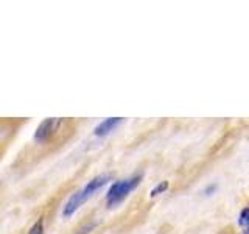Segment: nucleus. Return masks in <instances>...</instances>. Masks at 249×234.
Segmentation results:
<instances>
[{
    "label": "nucleus",
    "instance_id": "1",
    "mask_svg": "<svg viewBox=\"0 0 249 234\" xmlns=\"http://www.w3.org/2000/svg\"><path fill=\"white\" fill-rule=\"evenodd\" d=\"M111 178H112L111 175L105 174V175H98V176H95L93 179H90V181L86 184L83 189L75 192L72 197L69 198V201L66 203L64 209H62V215H64V217L73 215L76 211L84 205L86 201H88L90 197H93V194H95L97 191H100L103 186H106Z\"/></svg>",
    "mask_w": 249,
    "mask_h": 234
},
{
    "label": "nucleus",
    "instance_id": "2",
    "mask_svg": "<svg viewBox=\"0 0 249 234\" xmlns=\"http://www.w3.org/2000/svg\"><path fill=\"white\" fill-rule=\"evenodd\" d=\"M140 179H142V175H134V176H131V178L120 179V181L114 183L111 187H109V191L106 194L107 206L112 208L115 205H119V203H122L139 186Z\"/></svg>",
    "mask_w": 249,
    "mask_h": 234
},
{
    "label": "nucleus",
    "instance_id": "3",
    "mask_svg": "<svg viewBox=\"0 0 249 234\" xmlns=\"http://www.w3.org/2000/svg\"><path fill=\"white\" fill-rule=\"evenodd\" d=\"M122 117H109V119H106V120H103L101 123H98L97 127H95V130H93V135L95 136H106V135H109L111 131H114L119 125L122 123Z\"/></svg>",
    "mask_w": 249,
    "mask_h": 234
},
{
    "label": "nucleus",
    "instance_id": "4",
    "mask_svg": "<svg viewBox=\"0 0 249 234\" xmlns=\"http://www.w3.org/2000/svg\"><path fill=\"white\" fill-rule=\"evenodd\" d=\"M56 123H58L56 119H45V120L37 127L36 135H35V139L37 140V142H44V140L50 136V133L53 131L54 125H56Z\"/></svg>",
    "mask_w": 249,
    "mask_h": 234
},
{
    "label": "nucleus",
    "instance_id": "5",
    "mask_svg": "<svg viewBox=\"0 0 249 234\" xmlns=\"http://www.w3.org/2000/svg\"><path fill=\"white\" fill-rule=\"evenodd\" d=\"M238 225H240V226H246V225L249 226V208H245V209L240 213Z\"/></svg>",
    "mask_w": 249,
    "mask_h": 234
},
{
    "label": "nucleus",
    "instance_id": "6",
    "mask_svg": "<svg viewBox=\"0 0 249 234\" xmlns=\"http://www.w3.org/2000/svg\"><path fill=\"white\" fill-rule=\"evenodd\" d=\"M168 189V181H162V183H159L158 186L154 187V189L151 191V197H156V195H159V194H162V192H165Z\"/></svg>",
    "mask_w": 249,
    "mask_h": 234
},
{
    "label": "nucleus",
    "instance_id": "7",
    "mask_svg": "<svg viewBox=\"0 0 249 234\" xmlns=\"http://www.w3.org/2000/svg\"><path fill=\"white\" fill-rule=\"evenodd\" d=\"M42 231H44V228H42V220H39L33 228L30 230V233L28 234H42Z\"/></svg>",
    "mask_w": 249,
    "mask_h": 234
},
{
    "label": "nucleus",
    "instance_id": "8",
    "mask_svg": "<svg viewBox=\"0 0 249 234\" xmlns=\"http://www.w3.org/2000/svg\"><path fill=\"white\" fill-rule=\"evenodd\" d=\"M93 226H95V225H93V223H90V225H86V226H83L81 230L75 231L73 234H89V233H90V231L93 230Z\"/></svg>",
    "mask_w": 249,
    "mask_h": 234
},
{
    "label": "nucleus",
    "instance_id": "9",
    "mask_svg": "<svg viewBox=\"0 0 249 234\" xmlns=\"http://www.w3.org/2000/svg\"><path fill=\"white\" fill-rule=\"evenodd\" d=\"M215 191H216V184H213V186H209V187H207V189L204 191V194H206V195H210V192H212V194H213Z\"/></svg>",
    "mask_w": 249,
    "mask_h": 234
},
{
    "label": "nucleus",
    "instance_id": "10",
    "mask_svg": "<svg viewBox=\"0 0 249 234\" xmlns=\"http://www.w3.org/2000/svg\"><path fill=\"white\" fill-rule=\"evenodd\" d=\"M245 234H249V226H248V230H246V233Z\"/></svg>",
    "mask_w": 249,
    "mask_h": 234
}]
</instances>
